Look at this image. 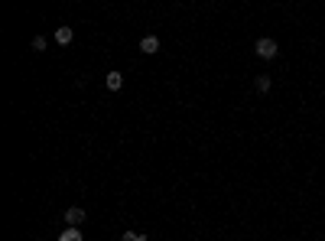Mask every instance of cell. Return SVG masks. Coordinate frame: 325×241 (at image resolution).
I'll return each instance as SVG.
<instances>
[{"mask_svg":"<svg viewBox=\"0 0 325 241\" xmlns=\"http://www.w3.org/2000/svg\"><path fill=\"white\" fill-rule=\"evenodd\" d=\"M254 53L260 55V59H273V55L280 53V46H277V39H270V36H263V39H257V46H254Z\"/></svg>","mask_w":325,"mask_h":241,"instance_id":"1","label":"cell"},{"mask_svg":"<svg viewBox=\"0 0 325 241\" xmlns=\"http://www.w3.org/2000/svg\"><path fill=\"white\" fill-rule=\"evenodd\" d=\"M81 222H85V209H78V206L65 209V225H69V228H75V225H81Z\"/></svg>","mask_w":325,"mask_h":241,"instance_id":"2","label":"cell"},{"mask_svg":"<svg viewBox=\"0 0 325 241\" xmlns=\"http://www.w3.org/2000/svg\"><path fill=\"white\" fill-rule=\"evenodd\" d=\"M140 53H146V55L160 53V39H156V36H143V39H140Z\"/></svg>","mask_w":325,"mask_h":241,"instance_id":"3","label":"cell"},{"mask_svg":"<svg viewBox=\"0 0 325 241\" xmlns=\"http://www.w3.org/2000/svg\"><path fill=\"white\" fill-rule=\"evenodd\" d=\"M72 39H75L72 27H59V29H55V43H59V46H69Z\"/></svg>","mask_w":325,"mask_h":241,"instance_id":"4","label":"cell"},{"mask_svg":"<svg viewBox=\"0 0 325 241\" xmlns=\"http://www.w3.org/2000/svg\"><path fill=\"white\" fill-rule=\"evenodd\" d=\"M104 81H108L111 91H120V88H124V75H120V72H108V79H104Z\"/></svg>","mask_w":325,"mask_h":241,"instance_id":"5","label":"cell"},{"mask_svg":"<svg viewBox=\"0 0 325 241\" xmlns=\"http://www.w3.org/2000/svg\"><path fill=\"white\" fill-rule=\"evenodd\" d=\"M254 88L260 91V95H263V91H270V75H257V81H254Z\"/></svg>","mask_w":325,"mask_h":241,"instance_id":"6","label":"cell"},{"mask_svg":"<svg viewBox=\"0 0 325 241\" xmlns=\"http://www.w3.org/2000/svg\"><path fill=\"white\" fill-rule=\"evenodd\" d=\"M59 241H81V232L78 228H65V232L59 235Z\"/></svg>","mask_w":325,"mask_h":241,"instance_id":"7","label":"cell"},{"mask_svg":"<svg viewBox=\"0 0 325 241\" xmlns=\"http://www.w3.org/2000/svg\"><path fill=\"white\" fill-rule=\"evenodd\" d=\"M120 241H146V235H140V232H127V235H120Z\"/></svg>","mask_w":325,"mask_h":241,"instance_id":"8","label":"cell"}]
</instances>
